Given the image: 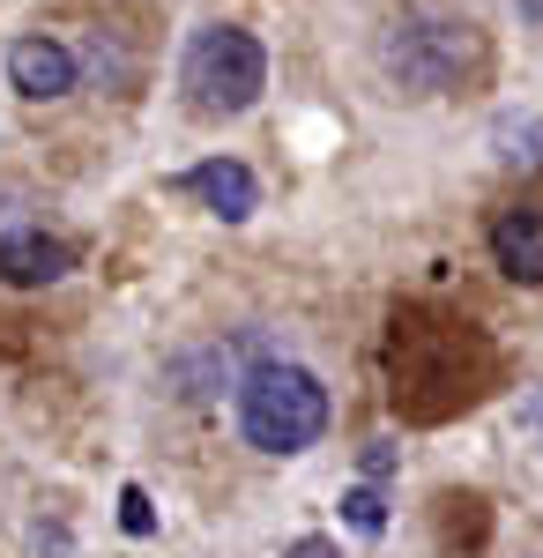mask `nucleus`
I'll use <instances>...</instances> for the list:
<instances>
[{
  "label": "nucleus",
  "mask_w": 543,
  "mask_h": 558,
  "mask_svg": "<svg viewBox=\"0 0 543 558\" xmlns=\"http://www.w3.org/2000/svg\"><path fill=\"white\" fill-rule=\"evenodd\" d=\"M239 432L261 454H305L328 432V387L313 380L305 365L268 357V365H253L239 380Z\"/></svg>",
  "instance_id": "f257e3e1"
},
{
  "label": "nucleus",
  "mask_w": 543,
  "mask_h": 558,
  "mask_svg": "<svg viewBox=\"0 0 543 558\" xmlns=\"http://www.w3.org/2000/svg\"><path fill=\"white\" fill-rule=\"evenodd\" d=\"M476 60H484V38H476L469 23H447V15H410V23H395V31L379 38V68H387V83L410 89V97H439V89H455Z\"/></svg>",
  "instance_id": "f03ea898"
},
{
  "label": "nucleus",
  "mask_w": 543,
  "mask_h": 558,
  "mask_svg": "<svg viewBox=\"0 0 543 558\" xmlns=\"http://www.w3.org/2000/svg\"><path fill=\"white\" fill-rule=\"evenodd\" d=\"M186 89H194L202 112H246L253 97L268 89V52H261V38L239 31V23L194 31V45H186Z\"/></svg>",
  "instance_id": "7ed1b4c3"
},
{
  "label": "nucleus",
  "mask_w": 543,
  "mask_h": 558,
  "mask_svg": "<svg viewBox=\"0 0 543 558\" xmlns=\"http://www.w3.org/2000/svg\"><path fill=\"white\" fill-rule=\"evenodd\" d=\"M68 268H75V246L52 239V231H8L0 239V283H15V291H45Z\"/></svg>",
  "instance_id": "20e7f679"
},
{
  "label": "nucleus",
  "mask_w": 543,
  "mask_h": 558,
  "mask_svg": "<svg viewBox=\"0 0 543 558\" xmlns=\"http://www.w3.org/2000/svg\"><path fill=\"white\" fill-rule=\"evenodd\" d=\"M8 83L23 97H38V105H52V97L75 89V52L60 38H15L8 45Z\"/></svg>",
  "instance_id": "39448f33"
},
{
  "label": "nucleus",
  "mask_w": 543,
  "mask_h": 558,
  "mask_svg": "<svg viewBox=\"0 0 543 558\" xmlns=\"http://www.w3.org/2000/svg\"><path fill=\"white\" fill-rule=\"evenodd\" d=\"M186 186H194V194H202L224 223H246V216L261 209V179H253L239 157H209V165H194V172H186Z\"/></svg>",
  "instance_id": "423d86ee"
},
{
  "label": "nucleus",
  "mask_w": 543,
  "mask_h": 558,
  "mask_svg": "<svg viewBox=\"0 0 543 558\" xmlns=\"http://www.w3.org/2000/svg\"><path fill=\"white\" fill-rule=\"evenodd\" d=\"M492 260L514 283H543V216L536 209H506L492 223Z\"/></svg>",
  "instance_id": "0eeeda50"
},
{
  "label": "nucleus",
  "mask_w": 543,
  "mask_h": 558,
  "mask_svg": "<svg viewBox=\"0 0 543 558\" xmlns=\"http://www.w3.org/2000/svg\"><path fill=\"white\" fill-rule=\"evenodd\" d=\"M492 142H499L506 165H543V120H499Z\"/></svg>",
  "instance_id": "6e6552de"
},
{
  "label": "nucleus",
  "mask_w": 543,
  "mask_h": 558,
  "mask_svg": "<svg viewBox=\"0 0 543 558\" xmlns=\"http://www.w3.org/2000/svg\"><path fill=\"white\" fill-rule=\"evenodd\" d=\"M342 514H350V529L379 536V529H387V499H379L373 484H365V492H350V499H342Z\"/></svg>",
  "instance_id": "1a4fd4ad"
},
{
  "label": "nucleus",
  "mask_w": 543,
  "mask_h": 558,
  "mask_svg": "<svg viewBox=\"0 0 543 558\" xmlns=\"http://www.w3.org/2000/svg\"><path fill=\"white\" fill-rule=\"evenodd\" d=\"M120 521H126V536H149V529H157V514H149V492H142V484H126V492H120Z\"/></svg>",
  "instance_id": "9d476101"
},
{
  "label": "nucleus",
  "mask_w": 543,
  "mask_h": 558,
  "mask_svg": "<svg viewBox=\"0 0 543 558\" xmlns=\"http://www.w3.org/2000/svg\"><path fill=\"white\" fill-rule=\"evenodd\" d=\"M521 439H529V447H543V395H529V402H521Z\"/></svg>",
  "instance_id": "9b49d317"
},
{
  "label": "nucleus",
  "mask_w": 543,
  "mask_h": 558,
  "mask_svg": "<svg viewBox=\"0 0 543 558\" xmlns=\"http://www.w3.org/2000/svg\"><path fill=\"white\" fill-rule=\"evenodd\" d=\"M283 558H342V551H335L328 536H298V544H291V551H283Z\"/></svg>",
  "instance_id": "f8f14e48"
},
{
  "label": "nucleus",
  "mask_w": 543,
  "mask_h": 558,
  "mask_svg": "<svg viewBox=\"0 0 543 558\" xmlns=\"http://www.w3.org/2000/svg\"><path fill=\"white\" fill-rule=\"evenodd\" d=\"M521 8H529V15H543V0H521Z\"/></svg>",
  "instance_id": "ddd939ff"
}]
</instances>
